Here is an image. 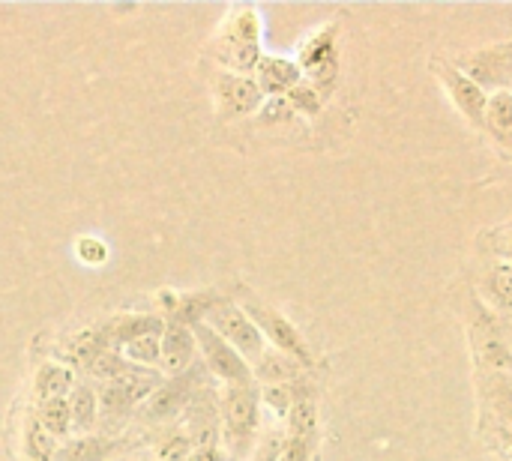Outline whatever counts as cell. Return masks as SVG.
<instances>
[{
    "instance_id": "obj_37",
    "label": "cell",
    "mask_w": 512,
    "mask_h": 461,
    "mask_svg": "<svg viewBox=\"0 0 512 461\" xmlns=\"http://www.w3.org/2000/svg\"><path fill=\"white\" fill-rule=\"evenodd\" d=\"M189 461H231L228 453H222L219 447H192Z\"/></svg>"
},
{
    "instance_id": "obj_25",
    "label": "cell",
    "mask_w": 512,
    "mask_h": 461,
    "mask_svg": "<svg viewBox=\"0 0 512 461\" xmlns=\"http://www.w3.org/2000/svg\"><path fill=\"white\" fill-rule=\"evenodd\" d=\"M54 438L39 426L36 417L27 420L24 426V456L27 461H54Z\"/></svg>"
},
{
    "instance_id": "obj_19",
    "label": "cell",
    "mask_w": 512,
    "mask_h": 461,
    "mask_svg": "<svg viewBox=\"0 0 512 461\" xmlns=\"http://www.w3.org/2000/svg\"><path fill=\"white\" fill-rule=\"evenodd\" d=\"M114 450H117V444L108 435H99V438L84 435V438H75V441L63 444L54 453V461H105Z\"/></svg>"
},
{
    "instance_id": "obj_5",
    "label": "cell",
    "mask_w": 512,
    "mask_h": 461,
    "mask_svg": "<svg viewBox=\"0 0 512 461\" xmlns=\"http://www.w3.org/2000/svg\"><path fill=\"white\" fill-rule=\"evenodd\" d=\"M192 336H195V345L201 348L204 354V366L213 378L225 381L228 387H255V375H252V366L216 333L210 330L207 324H195L192 327Z\"/></svg>"
},
{
    "instance_id": "obj_23",
    "label": "cell",
    "mask_w": 512,
    "mask_h": 461,
    "mask_svg": "<svg viewBox=\"0 0 512 461\" xmlns=\"http://www.w3.org/2000/svg\"><path fill=\"white\" fill-rule=\"evenodd\" d=\"M219 60L234 72H252L261 63V45H237V42H219L216 48Z\"/></svg>"
},
{
    "instance_id": "obj_35",
    "label": "cell",
    "mask_w": 512,
    "mask_h": 461,
    "mask_svg": "<svg viewBox=\"0 0 512 461\" xmlns=\"http://www.w3.org/2000/svg\"><path fill=\"white\" fill-rule=\"evenodd\" d=\"M480 432L489 441V447L501 456V461H512V432L504 429H480Z\"/></svg>"
},
{
    "instance_id": "obj_12",
    "label": "cell",
    "mask_w": 512,
    "mask_h": 461,
    "mask_svg": "<svg viewBox=\"0 0 512 461\" xmlns=\"http://www.w3.org/2000/svg\"><path fill=\"white\" fill-rule=\"evenodd\" d=\"M255 72H258V87L264 96H288L303 81L300 63L288 57H261Z\"/></svg>"
},
{
    "instance_id": "obj_31",
    "label": "cell",
    "mask_w": 512,
    "mask_h": 461,
    "mask_svg": "<svg viewBox=\"0 0 512 461\" xmlns=\"http://www.w3.org/2000/svg\"><path fill=\"white\" fill-rule=\"evenodd\" d=\"M315 438H297V435H285L282 441V453H279V461H312V453H315Z\"/></svg>"
},
{
    "instance_id": "obj_26",
    "label": "cell",
    "mask_w": 512,
    "mask_h": 461,
    "mask_svg": "<svg viewBox=\"0 0 512 461\" xmlns=\"http://www.w3.org/2000/svg\"><path fill=\"white\" fill-rule=\"evenodd\" d=\"M135 366L123 357V354H117V351H102L90 366H87V372L96 378V381H102V384H111V381H120L123 375H129Z\"/></svg>"
},
{
    "instance_id": "obj_32",
    "label": "cell",
    "mask_w": 512,
    "mask_h": 461,
    "mask_svg": "<svg viewBox=\"0 0 512 461\" xmlns=\"http://www.w3.org/2000/svg\"><path fill=\"white\" fill-rule=\"evenodd\" d=\"M294 117V105L288 102V96H270L261 105V120L264 123H282Z\"/></svg>"
},
{
    "instance_id": "obj_29",
    "label": "cell",
    "mask_w": 512,
    "mask_h": 461,
    "mask_svg": "<svg viewBox=\"0 0 512 461\" xmlns=\"http://www.w3.org/2000/svg\"><path fill=\"white\" fill-rule=\"evenodd\" d=\"M288 102L294 105V111L318 114V108L324 105V93H321L312 81H300V84L288 93Z\"/></svg>"
},
{
    "instance_id": "obj_8",
    "label": "cell",
    "mask_w": 512,
    "mask_h": 461,
    "mask_svg": "<svg viewBox=\"0 0 512 461\" xmlns=\"http://www.w3.org/2000/svg\"><path fill=\"white\" fill-rule=\"evenodd\" d=\"M243 312L252 318V324L261 330V336L270 339L273 351L288 354V357L297 360L300 366H312V351H309L306 339L300 336V330H297L285 315H279L276 309H270V306H264V303H246Z\"/></svg>"
},
{
    "instance_id": "obj_30",
    "label": "cell",
    "mask_w": 512,
    "mask_h": 461,
    "mask_svg": "<svg viewBox=\"0 0 512 461\" xmlns=\"http://www.w3.org/2000/svg\"><path fill=\"white\" fill-rule=\"evenodd\" d=\"M189 456H192V441H189L186 432L168 435V438L159 444V450H156V459L159 461H189Z\"/></svg>"
},
{
    "instance_id": "obj_24",
    "label": "cell",
    "mask_w": 512,
    "mask_h": 461,
    "mask_svg": "<svg viewBox=\"0 0 512 461\" xmlns=\"http://www.w3.org/2000/svg\"><path fill=\"white\" fill-rule=\"evenodd\" d=\"M39 426L54 438H63L72 426V417H69V402L66 399H48V402H39V414H36Z\"/></svg>"
},
{
    "instance_id": "obj_33",
    "label": "cell",
    "mask_w": 512,
    "mask_h": 461,
    "mask_svg": "<svg viewBox=\"0 0 512 461\" xmlns=\"http://www.w3.org/2000/svg\"><path fill=\"white\" fill-rule=\"evenodd\" d=\"M282 441H285V435H282L279 429H270V432H267V435L258 441L252 461H279V453H282Z\"/></svg>"
},
{
    "instance_id": "obj_28",
    "label": "cell",
    "mask_w": 512,
    "mask_h": 461,
    "mask_svg": "<svg viewBox=\"0 0 512 461\" xmlns=\"http://www.w3.org/2000/svg\"><path fill=\"white\" fill-rule=\"evenodd\" d=\"M261 405L270 408L279 420H288V411H291V402H294V390L291 384H270V387H261Z\"/></svg>"
},
{
    "instance_id": "obj_14",
    "label": "cell",
    "mask_w": 512,
    "mask_h": 461,
    "mask_svg": "<svg viewBox=\"0 0 512 461\" xmlns=\"http://www.w3.org/2000/svg\"><path fill=\"white\" fill-rule=\"evenodd\" d=\"M480 294L492 312L512 315V264H504V261L489 264L480 276Z\"/></svg>"
},
{
    "instance_id": "obj_2",
    "label": "cell",
    "mask_w": 512,
    "mask_h": 461,
    "mask_svg": "<svg viewBox=\"0 0 512 461\" xmlns=\"http://www.w3.org/2000/svg\"><path fill=\"white\" fill-rule=\"evenodd\" d=\"M162 384L159 372H150V369H132L129 375H123L120 381H111V384H102L96 390V399H99V426L114 435L117 429L126 426V420L132 417V411L147 402L153 396V390Z\"/></svg>"
},
{
    "instance_id": "obj_4",
    "label": "cell",
    "mask_w": 512,
    "mask_h": 461,
    "mask_svg": "<svg viewBox=\"0 0 512 461\" xmlns=\"http://www.w3.org/2000/svg\"><path fill=\"white\" fill-rule=\"evenodd\" d=\"M207 327L210 330H216L249 366L252 363H258L261 360V354L267 351L264 348V336H261V330L252 324V318L240 309V306H234V303H228V300H216V306L207 312Z\"/></svg>"
},
{
    "instance_id": "obj_17",
    "label": "cell",
    "mask_w": 512,
    "mask_h": 461,
    "mask_svg": "<svg viewBox=\"0 0 512 461\" xmlns=\"http://www.w3.org/2000/svg\"><path fill=\"white\" fill-rule=\"evenodd\" d=\"M300 369L303 366L297 360H291L288 354H282V351H264L261 360L252 369V375L264 387H270V384H294V381H300Z\"/></svg>"
},
{
    "instance_id": "obj_39",
    "label": "cell",
    "mask_w": 512,
    "mask_h": 461,
    "mask_svg": "<svg viewBox=\"0 0 512 461\" xmlns=\"http://www.w3.org/2000/svg\"><path fill=\"white\" fill-rule=\"evenodd\" d=\"M135 461H150V459H135Z\"/></svg>"
},
{
    "instance_id": "obj_20",
    "label": "cell",
    "mask_w": 512,
    "mask_h": 461,
    "mask_svg": "<svg viewBox=\"0 0 512 461\" xmlns=\"http://www.w3.org/2000/svg\"><path fill=\"white\" fill-rule=\"evenodd\" d=\"M66 402H69V417H72L75 432H90L99 423V399L90 384H78Z\"/></svg>"
},
{
    "instance_id": "obj_16",
    "label": "cell",
    "mask_w": 512,
    "mask_h": 461,
    "mask_svg": "<svg viewBox=\"0 0 512 461\" xmlns=\"http://www.w3.org/2000/svg\"><path fill=\"white\" fill-rule=\"evenodd\" d=\"M165 324L159 318H144V315H120L117 321H111L105 327V339L111 348H126L129 342L141 339V336H162Z\"/></svg>"
},
{
    "instance_id": "obj_34",
    "label": "cell",
    "mask_w": 512,
    "mask_h": 461,
    "mask_svg": "<svg viewBox=\"0 0 512 461\" xmlns=\"http://www.w3.org/2000/svg\"><path fill=\"white\" fill-rule=\"evenodd\" d=\"M75 252H78V258H81L84 264H102V261L108 258L105 243L96 240V237H81L78 246H75Z\"/></svg>"
},
{
    "instance_id": "obj_21",
    "label": "cell",
    "mask_w": 512,
    "mask_h": 461,
    "mask_svg": "<svg viewBox=\"0 0 512 461\" xmlns=\"http://www.w3.org/2000/svg\"><path fill=\"white\" fill-rule=\"evenodd\" d=\"M36 396L39 402H48V399H66V393L72 390V372L60 363H45L39 372H36Z\"/></svg>"
},
{
    "instance_id": "obj_27",
    "label": "cell",
    "mask_w": 512,
    "mask_h": 461,
    "mask_svg": "<svg viewBox=\"0 0 512 461\" xmlns=\"http://www.w3.org/2000/svg\"><path fill=\"white\" fill-rule=\"evenodd\" d=\"M123 357H126L132 366H156V363H162L159 336H141V339L129 342V345L123 348Z\"/></svg>"
},
{
    "instance_id": "obj_15",
    "label": "cell",
    "mask_w": 512,
    "mask_h": 461,
    "mask_svg": "<svg viewBox=\"0 0 512 461\" xmlns=\"http://www.w3.org/2000/svg\"><path fill=\"white\" fill-rule=\"evenodd\" d=\"M306 381H294L291 390H294V402H291V411H288V435H297V438H315L318 441V402H315V393L309 387H303Z\"/></svg>"
},
{
    "instance_id": "obj_22",
    "label": "cell",
    "mask_w": 512,
    "mask_h": 461,
    "mask_svg": "<svg viewBox=\"0 0 512 461\" xmlns=\"http://www.w3.org/2000/svg\"><path fill=\"white\" fill-rule=\"evenodd\" d=\"M483 126L501 141L512 132V87L510 90H498V93H489V102H486V120Z\"/></svg>"
},
{
    "instance_id": "obj_11",
    "label": "cell",
    "mask_w": 512,
    "mask_h": 461,
    "mask_svg": "<svg viewBox=\"0 0 512 461\" xmlns=\"http://www.w3.org/2000/svg\"><path fill=\"white\" fill-rule=\"evenodd\" d=\"M219 105L225 117H243L252 114L255 108L264 105V93L258 87V81L246 78V75H219Z\"/></svg>"
},
{
    "instance_id": "obj_3",
    "label": "cell",
    "mask_w": 512,
    "mask_h": 461,
    "mask_svg": "<svg viewBox=\"0 0 512 461\" xmlns=\"http://www.w3.org/2000/svg\"><path fill=\"white\" fill-rule=\"evenodd\" d=\"M453 66L459 72H465L477 87H483L486 93H498V90H510L512 87V39L507 42H495V45H483L474 48L468 54H459L453 60Z\"/></svg>"
},
{
    "instance_id": "obj_10",
    "label": "cell",
    "mask_w": 512,
    "mask_h": 461,
    "mask_svg": "<svg viewBox=\"0 0 512 461\" xmlns=\"http://www.w3.org/2000/svg\"><path fill=\"white\" fill-rule=\"evenodd\" d=\"M300 69L309 75V81L327 96V90L336 84L339 75V54H336V27H321L306 39L300 48Z\"/></svg>"
},
{
    "instance_id": "obj_36",
    "label": "cell",
    "mask_w": 512,
    "mask_h": 461,
    "mask_svg": "<svg viewBox=\"0 0 512 461\" xmlns=\"http://www.w3.org/2000/svg\"><path fill=\"white\" fill-rule=\"evenodd\" d=\"M489 249H492V255H495L498 261L512 264V228H501V231H495V234H492V240H489Z\"/></svg>"
},
{
    "instance_id": "obj_1",
    "label": "cell",
    "mask_w": 512,
    "mask_h": 461,
    "mask_svg": "<svg viewBox=\"0 0 512 461\" xmlns=\"http://www.w3.org/2000/svg\"><path fill=\"white\" fill-rule=\"evenodd\" d=\"M219 423L228 447V459H246L258 441L261 396L255 387H225L219 396Z\"/></svg>"
},
{
    "instance_id": "obj_7",
    "label": "cell",
    "mask_w": 512,
    "mask_h": 461,
    "mask_svg": "<svg viewBox=\"0 0 512 461\" xmlns=\"http://www.w3.org/2000/svg\"><path fill=\"white\" fill-rule=\"evenodd\" d=\"M480 429L512 432V369L504 372H474Z\"/></svg>"
},
{
    "instance_id": "obj_18",
    "label": "cell",
    "mask_w": 512,
    "mask_h": 461,
    "mask_svg": "<svg viewBox=\"0 0 512 461\" xmlns=\"http://www.w3.org/2000/svg\"><path fill=\"white\" fill-rule=\"evenodd\" d=\"M219 42H237V45H261V18L255 9L240 6L231 12V18L222 27Z\"/></svg>"
},
{
    "instance_id": "obj_9",
    "label": "cell",
    "mask_w": 512,
    "mask_h": 461,
    "mask_svg": "<svg viewBox=\"0 0 512 461\" xmlns=\"http://www.w3.org/2000/svg\"><path fill=\"white\" fill-rule=\"evenodd\" d=\"M432 72L435 78L441 81V87L447 90L450 102L456 105V111L471 123V126H483L486 120V102H489V93L483 87H477L465 72H459L453 66V60H432Z\"/></svg>"
},
{
    "instance_id": "obj_13",
    "label": "cell",
    "mask_w": 512,
    "mask_h": 461,
    "mask_svg": "<svg viewBox=\"0 0 512 461\" xmlns=\"http://www.w3.org/2000/svg\"><path fill=\"white\" fill-rule=\"evenodd\" d=\"M162 363L171 375H183L186 369H192V357H195V336H192V327H183V324H168L162 330Z\"/></svg>"
},
{
    "instance_id": "obj_6",
    "label": "cell",
    "mask_w": 512,
    "mask_h": 461,
    "mask_svg": "<svg viewBox=\"0 0 512 461\" xmlns=\"http://www.w3.org/2000/svg\"><path fill=\"white\" fill-rule=\"evenodd\" d=\"M198 390H204V369L192 366L183 375H174L171 381H165L153 390V396L144 402L141 420H147V423L174 420L177 414H183L189 408V402Z\"/></svg>"
},
{
    "instance_id": "obj_38",
    "label": "cell",
    "mask_w": 512,
    "mask_h": 461,
    "mask_svg": "<svg viewBox=\"0 0 512 461\" xmlns=\"http://www.w3.org/2000/svg\"><path fill=\"white\" fill-rule=\"evenodd\" d=\"M501 324H504V336H507L512 351V315H501Z\"/></svg>"
}]
</instances>
